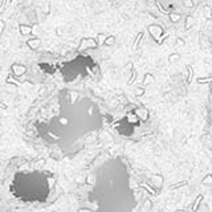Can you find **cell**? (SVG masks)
<instances>
[{
  "label": "cell",
  "mask_w": 212,
  "mask_h": 212,
  "mask_svg": "<svg viewBox=\"0 0 212 212\" xmlns=\"http://www.w3.org/2000/svg\"><path fill=\"white\" fill-rule=\"evenodd\" d=\"M89 199L101 211L134 210L135 195L130 184V174L121 158H111L97 168Z\"/></svg>",
  "instance_id": "cell-2"
},
{
  "label": "cell",
  "mask_w": 212,
  "mask_h": 212,
  "mask_svg": "<svg viewBox=\"0 0 212 212\" xmlns=\"http://www.w3.org/2000/svg\"><path fill=\"white\" fill-rule=\"evenodd\" d=\"M101 123L97 103L86 95L68 91L60 99L56 113L49 115L44 126L48 127L47 135L55 139L60 150L78 151L86 137L99 129Z\"/></svg>",
  "instance_id": "cell-1"
}]
</instances>
